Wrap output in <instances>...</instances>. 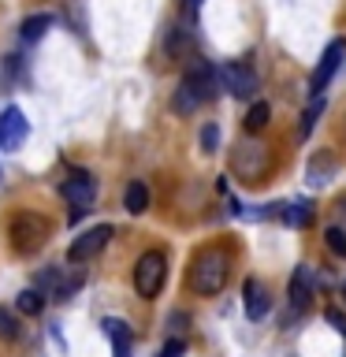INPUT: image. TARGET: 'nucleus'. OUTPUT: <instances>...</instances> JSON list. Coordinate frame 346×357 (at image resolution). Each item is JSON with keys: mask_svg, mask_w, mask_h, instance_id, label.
Listing matches in <instances>:
<instances>
[{"mask_svg": "<svg viewBox=\"0 0 346 357\" xmlns=\"http://www.w3.org/2000/svg\"><path fill=\"white\" fill-rule=\"evenodd\" d=\"M227 275H231V257L223 250H216V245H209L190 264V290L201 298H212L227 287Z\"/></svg>", "mask_w": 346, "mask_h": 357, "instance_id": "obj_1", "label": "nucleus"}, {"mask_svg": "<svg viewBox=\"0 0 346 357\" xmlns=\"http://www.w3.org/2000/svg\"><path fill=\"white\" fill-rule=\"evenodd\" d=\"M8 238H11V250L22 257L38 253L45 245V238H49V220L41 212H15L8 223Z\"/></svg>", "mask_w": 346, "mask_h": 357, "instance_id": "obj_2", "label": "nucleus"}, {"mask_svg": "<svg viewBox=\"0 0 346 357\" xmlns=\"http://www.w3.org/2000/svg\"><path fill=\"white\" fill-rule=\"evenodd\" d=\"M268 167H272V153H268V145L261 142H239L231 149V172L242 178V183H261L268 175Z\"/></svg>", "mask_w": 346, "mask_h": 357, "instance_id": "obj_3", "label": "nucleus"}, {"mask_svg": "<svg viewBox=\"0 0 346 357\" xmlns=\"http://www.w3.org/2000/svg\"><path fill=\"white\" fill-rule=\"evenodd\" d=\"M164 279H167V257L160 250H145L134 261V290H138V298L153 301L164 290Z\"/></svg>", "mask_w": 346, "mask_h": 357, "instance_id": "obj_4", "label": "nucleus"}, {"mask_svg": "<svg viewBox=\"0 0 346 357\" xmlns=\"http://www.w3.org/2000/svg\"><path fill=\"white\" fill-rule=\"evenodd\" d=\"M60 197L71 205V216L78 220L97 201V178L89 175V172H82V167H75V172L60 183Z\"/></svg>", "mask_w": 346, "mask_h": 357, "instance_id": "obj_5", "label": "nucleus"}, {"mask_svg": "<svg viewBox=\"0 0 346 357\" xmlns=\"http://www.w3.org/2000/svg\"><path fill=\"white\" fill-rule=\"evenodd\" d=\"M220 86L227 89L231 97L250 100L257 93V71H253L250 63H242V60H231V63L220 67Z\"/></svg>", "mask_w": 346, "mask_h": 357, "instance_id": "obj_6", "label": "nucleus"}, {"mask_svg": "<svg viewBox=\"0 0 346 357\" xmlns=\"http://www.w3.org/2000/svg\"><path fill=\"white\" fill-rule=\"evenodd\" d=\"M108 238H112V223H97V227L82 231L71 245H67V261H71V264H86V261H93V257L108 245Z\"/></svg>", "mask_w": 346, "mask_h": 357, "instance_id": "obj_7", "label": "nucleus"}, {"mask_svg": "<svg viewBox=\"0 0 346 357\" xmlns=\"http://www.w3.org/2000/svg\"><path fill=\"white\" fill-rule=\"evenodd\" d=\"M27 134H30V119L22 116L19 105H8L4 112H0V149H4V153L22 149Z\"/></svg>", "mask_w": 346, "mask_h": 357, "instance_id": "obj_8", "label": "nucleus"}, {"mask_svg": "<svg viewBox=\"0 0 346 357\" xmlns=\"http://www.w3.org/2000/svg\"><path fill=\"white\" fill-rule=\"evenodd\" d=\"M183 82L194 89V93L201 97V105L205 100H212L216 97V86H220V71L212 67L209 60H190V67H186V75H183Z\"/></svg>", "mask_w": 346, "mask_h": 357, "instance_id": "obj_9", "label": "nucleus"}, {"mask_svg": "<svg viewBox=\"0 0 346 357\" xmlns=\"http://www.w3.org/2000/svg\"><path fill=\"white\" fill-rule=\"evenodd\" d=\"M343 56H346V41H343V38L331 41L328 49H324L317 71H313V82H309V93H313V97H320L324 89H328V82L335 78V71H339V63H343Z\"/></svg>", "mask_w": 346, "mask_h": 357, "instance_id": "obj_10", "label": "nucleus"}, {"mask_svg": "<svg viewBox=\"0 0 346 357\" xmlns=\"http://www.w3.org/2000/svg\"><path fill=\"white\" fill-rule=\"evenodd\" d=\"M242 309H246V317H250L253 324L268 317V309H272V298H268V287L261 283V279L250 275V279L242 283Z\"/></svg>", "mask_w": 346, "mask_h": 357, "instance_id": "obj_11", "label": "nucleus"}, {"mask_svg": "<svg viewBox=\"0 0 346 357\" xmlns=\"http://www.w3.org/2000/svg\"><path fill=\"white\" fill-rule=\"evenodd\" d=\"M313 268L306 264H298L294 268V275H290V287H287V298H290V309L294 312H306L313 305Z\"/></svg>", "mask_w": 346, "mask_h": 357, "instance_id": "obj_12", "label": "nucleus"}, {"mask_svg": "<svg viewBox=\"0 0 346 357\" xmlns=\"http://www.w3.org/2000/svg\"><path fill=\"white\" fill-rule=\"evenodd\" d=\"M331 175H335V153H331V149L313 153V160H309V167H306V183H309V186H324Z\"/></svg>", "mask_w": 346, "mask_h": 357, "instance_id": "obj_13", "label": "nucleus"}, {"mask_svg": "<svg viewBox=\"0 0 346 357\" xmlns=\"http://www.w3.org/2000/svg\"><path fill=\"white\" fill-rule=\"evenodd\" d=\"M105 335L112 339V354H116V357H130V342H134V335H130V328H127V320L108 317V320H105Z\"/></svg>", "mask_w": 346, "mask_h": 357, "instance_id": "obj_14", "label": "nucleus"}, {"mask_svg": "<svg viewBox=\"0 0 346 357\" xmlns=\"http://www.w3.org/2000/svg\"><path fill=\"white\" fill-rule=\"evenodd\" d=\"M52 22H56V19L49 15V11H38V15H27V19H22V26H19V38L27 41V45L41 41L45 33L52 30Z\"/></svg>", "mask_w": 346, "mask_h": 357, "instance_id": "obj_15", "label": "nucleus"}, {"mask_svg": "<svg viewBox=\"0 0 346 357\" xmlns=\"http://www.w3.org/2000/svg\"><path fill=\"white\" fill-rule=\"evenodd\" d=\"M123 208H127L130 216H142V212L149 208V186H145L142 178L127 183V190H123Z\"/></svg>", "mask_w": 346, "mask_h": 357, "instance_id": "obj_16", "label": "nucleus"}, {"mask_svg": "<svg viewBox=\"0 0 346 357\" xmlns=\"http://www.w3.org/2000/svg\"><path fill=\"white\" fill-rule=\"evenodd\" d=\"M15 309L22 312V317H38V312L45 309V294L38 287H22L19 298H15Z\"/></svg>", "mask_w": 346, "mask_h": 357, "instance_id": "obj_17", "label": "nucleus"}, {"mask_svg": "<svg viewBox=\"0 0 346 357\" xmlns=\"http://www.w3.org/2000/svg\"><path fill=\"white\" fill-rule=\"evenodd\" d=\"M268 119H272V105H268V100H253V108L246 112L242 127L250 130V134H257V130H264V127H268Z\"/></svg>", "mask_w": 346, "mask_h": 357, "instance_id": "obj_18", "label": "nucleus"}, {"mask_svg": "<svg viewBox=\"0 0 346 357\" xmlns=\"http://www.w3.org/2000/svg\"><path fill=\"white\" fill-rule=\"evenodd\" d=\"M172 108L179 112V116H194V112L201 108V97L190 89L186 82H179V89H175V97H172Z\"/></svg>", "mask_w": 346, "mask_h": 357, "instance_id": "obj_19", "label": "nucleus"}, {"mask_svg": "<svg viewBox=\"0 0 346 357\" xmlns=\"http://www.w3.org/2000/svg\"><path fill=\"white\" fill-rule=\"evenodd\" d=\"M320 112H324V97H317L306 112H301V127H298V138H301V142L313 134V127H317V119H320Z\"/></svg>", "mask_w": 346, "mask_h": 357, "instance_id": "obj_20", "label": "nucleus"}, {"mask_svg": "<svg viewBox=\"0 0 346 357\" xmlns=\"http://www.w3.org/2000/svg\"><path fill=\"white\" fill-rule=\"evenodd\" d=\"M279 216H283V223H290V227H301V223H309L313 208L306 205V201H294V205H290V208H283Z\"/></svg>", "mask_w": 346, "mask_h": 357, "instance_id": "obj_21", "label": "nucleus"}, {"mask_svg": "<svg viewBox=\"0 0 346 357\" xmlns=\"http://www.w3.org/2000/svg\"><path fill=\"white\" fill-rule=\"evenodd\" d=\"M82 287V275H63L60 279V287L52 290V301H67V298H75V290Z\"/></svg>", "mask_w": 346, "mask_h": 357, "instance_id": "obj_22", "label": "nucleus"}, {"mask_svg": "<svg viewBox=\"0 0 346 357\" xmlns=\"http://www.w3.org/2000/svg\"><path fill=\"white\" fill-rule=\"evenodd\" d=\"M324 242H328V250L335 257H346V231L343 227H328L324 231Z\"/></svg>", "mask_w": 346, "mask_h": 357, "instance_id": "obj_23", "label": "nucleus"}, {"mask_svg": "<svg viewBox=\"0 0 346 357\" xmlns=\"http://www.w3.org/2000/svg\"><path fill=\"white\" fill-rule=\"evenodd\" d=\"M201 149H205V153L220 149V127H216V123H205V127H201Z\"/></svg>", "mask_w": 346, "mask_h": 357, "instance_id": "obj_24", "label": "nucleus"}, {"mask_svg": "<svg viewBox=\"0 0 346 357\" xmlns=\"http://www.w3.org/2000/svg\"><path fill=\"white\" fill-rule=\"evenodd\" d=\"M0 339H19V328H15V317L8 309H0Z\"/></svg>", "mask_w": 346, "mask_h": 357, "instance_id": "obj_25", "label": "nucleus"}, {"mask_svg": "<svg viewBox=\"0 0 346 357\" xmlns=\"http://www.w3.org/2000/svg\"><path fill=\"white\" fill-rule=\"evenodd\" d=\"M183 354H186V342H183V339H167L164 350L156 354V357H183Z\"/></svg>", "mask_w": 346, "mask_h": 357, "instance_id": "obj_26", "label": "nucleus"}, {"mask_svg": "<svg viewBox=\"0 0 346 357\" xmlns=\"http://www.w3.org/2000/svg\"><path fill=\"white\" fill-rule=\"evenodd\" d=\"M324 320H328V324H331V328H335V331H339V335H343V339H346V317H343V312H339V309H328V312H324Z\"/></svg>", "mask_w": 346, "mask_h": 357, "instance_id": "obj_27", "label": "nucleus"}, {"mask_svg": "<svg viewBox=\"0 0 346 357\" xmlns=\"http://www.w3.org/2000/svg\"><path fill=\"white\" fill-rule=\"evenodd\" d=\"M343 301H346V279H343Z\"/></svg>", "mask_w": 346, "mask_h": 357, "instance_id": "obj_28", "label": "nucleus"}, {"mask_svg": "<svg viewBox=\"0 0 346 357\" xmlns=\"http://www.w3.org/2000/svg\"><path fill=\"white\" fill-rule=\"evenodd\" d=\"M197 4H201V0H194V8H197Z\"/></svg>", "mask_w": 346, "mask_h": 357, "instance_id": "obj_29", "label": "nucleus"}]
</instances>
